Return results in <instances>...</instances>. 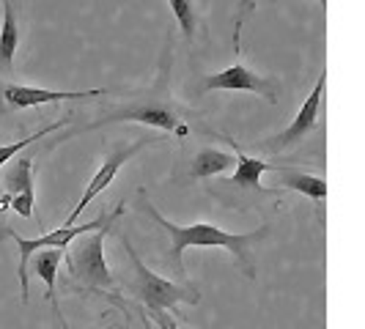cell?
<instances>
[{
	"mask_svg": "<svg viewBox=\"0 0 365 329\" xmlns=\"http://www.w3.org/2000/svg\"><path fill=\"white\" fill-rule=\"evenodd\" d=\"M121 209H124V203L118 206V209H113V212H102L99 217L88 219L86 225H61L58 231H50V234H44V236L38 239H28V236H19L14 234L11 228L6 231V236H11L17 241L19 247V288H22V302L28 305V296H31V283H28V263H31V258L36 256L38 250H69V244H72L74 239L86 236L88 231H99V228H105L108 222H115V219L121 217Z\"/></svg>",
	"mask_w": 365,
	"mask_h": 329,
	"instance_id": "4",
	"label": "cell"
},
{
	"mask_svg": "<svg viewBox=\"0 0 365 329\" xmlns=\"http://www.w3.org/2000/svg\"><path fill=\"white\" fill-rule=\"evenodd\" d=\"M154 321H157L163 329H182L173 318H170V315H168V313H154Z\"/></svg>",
	"mask_w": 365,
	"mask_h": 329,
	"instance_id": "19",
	"label": "cell"
},
{
	"mask_svg": "<svg viewBox=\"0 0 365 329\" xmlns=\"http://www.w3.org/2000/svg\"><path fill=\"white\" fill-rule=\"evenodd\" d=\"M201 91H253V93H261L269 102H277L274 99L272 80L269 77H261V74H253L247 66H242V63H234V66H228V69H222L217 74H209L203 80Z\"/></svg>",
	"mask_w": 365,
	"mask_h": 329,
	"instance_id": "8",
	"label": "cell"
},
{
	"mask_svg": "<svg viewBox=\"0 0 365 329\" xmlns=\"http://www.w3.org/2000/svg\"><path fill=\"white\" fill-rule=\"evenodd\" d=\"M66 258V253L63 250H41V253H36V256L31 258V269L38 274V280L47 286V302L53 305V313L55 318L63 324V329H69V324H66V318H63V313H61V308H58V296H55V274H58V266H61V261Z\"/></svg>",
	"mask_w": 365,
	"mask_h": 329,
	"instance_id": "10",
	"label": "cell"
},
{
	"mask_svg": "<svg viewBox=\"0 0 365 329\" xmlns=\"http://www.w3.org/2000/svg\"><path fill=\"white\" fill-rule=\"evenodd\" d=\"M118 121H140V124H148V127H157L163 132H170L176 137H187L190 135V127L182 118V113L173 108V102H168L165 93H151L146 99H135V102H127L121 108L108 110L99 121H93L91 127L86 129H99L105 124H118Z\"/></svg>",
	"mask_w": 365,
	"mask_h": 329,
	"instance_id": "5",
	"label": "cell"
},
{
	"mask_svg": "<svg viewBox=\"0 0 365 329\" xmlns=\"http://www.w3.org/2000/svg\"><path fill=\"white\" fill-rule=\"evenodd\" d=\"M228 143L237 148V173L228 179V187H245V189H261L264 184H261V176L264 173H272V167L274 164H267V162H261V160H256V157H247L242 148H239V143H234L231 137H228Z\"/></svg>",
	"mask_w": 365,
	"mask_h": 329,
	"instance_id": "13",
	"label": "cell"
},
{
	"mask_svg": "<svg viewBox=\"0 0 365 329\" xmlns=\"http://www.w3.org/2000/svg\"><path fill=\"white\" fill-rule=\"evenodd\" d=\"M19 47V28L17 14H14V3L3 0V28H0V72H11L14 66V55Z\"/></svg>",
	"mask_w": 365,
	"mask_h": 329,
	"instance_id": "14",
	"label": "cell"
},
{
	"mask_svg": "<svg viewBox=\"0 0 365 329\" xmlns=\"http://www.w3.org/2000/svg\"><path fill=\"white\" fill-rule=\"evenodd\" d=\"M319 3H322V6H327V0H319Z\"/></svg>",
	"mask_w": 365,
	"mask_h": 329,
	"instance_id": "21",
	"label": "cell"
},
{
	"mask_svg": "<svg viewBox=\"0 0 365 329\" xmlns=\"http://www.w3.org/2000/svg\"><path fill=\"white\" fill-rule=\"evenodd\" d=\"M231 164H237L234 154L217 151V148H201L195 154V162H192V176L195 179H212V176H220L222 170H228Z\"/></svg>",
	"mask_w": 365,
	"mask_h": 329,
	"instance_id": "15",
	"label": "cell"
},
{
	"mask_svg": "<svg viewBox=\"0 0 365 329\" xmlns=\"http://www.w3.org/2000/svg\"><path fill=\"white\" fill-rule=\"evenodd\" d=\"M110 228H113V222H108L105 228H99L93 234L74 239L66 250V266H69L72 280L77 283V286H72V291L99 293L110 302H115L121 310H127L118 291H115V277L105 261V239H108Z\"/></svg>",
	"mask_w": 365,
	"mask_h": 329,
	"instance_id": "2",
	"label": "cell"
},
{
	"mask_svg": "<svg viewBox=\"0 0 365 329\" xmlns=\"http://www.w3.org/2000/svg\"><path fill=\"white\" fill-rule=\"evenodd\" d=\"M66 124V121H53L50 127H44V129H38V132H34L31 137H25V140H19V143H9V146H0V167L9 162L14 154H19L25 146H31V143H36V140H41L44 135H50V132H55V129H61Z\"/></svg>",
	"mask_w": 365,
	"mask_h": 329,
	"instance_id": "17",
	"label": "cell"
},
{
	"mask_svg": "<svg viewBox=\"0 0 365 329\" xmlns=\"http://www.w3.org/2000/svg\"><path fill=\"white\" fill-rule=\"evenodd\" d=\"M108 88H93V91H47V88H31V85H6L3 99L9 108H36L47 102H66V99H93L105 96Z\"/></svg>",
	"mask_w": 365,
	"mask_h": 329,
	"instance_id": "9",
	"label": "cell"
},
{
	"mask_svg": "<svg viewBox=\"0 0 365 329\" xmlns=\"http://www.w3.org/2000/svg\"><path fill=\"white\" fill-rule=\"evenodd\" d=\"M170 3V11L179 22L182 33L187 41L195 38V31H198V11H195V0H168Z\"/></svg>",
	"mask_w": 365,
	"mask_h": 329,
	"instance_id": "16",
	"label": "cell"
},
{
	"mask_svg": "<svg viewBox=\"0 0 365 329\" xmlns=\"http://www.w3.org/2000/svg\"><path fill=\"white\" fill-rule=\"evenodd\" d=\"M25 195H36L34 192V162L28 157L14 160L11 167L3 176V198H0V212L9 206L14 198H25Z\"/></svg>",
	"mask_w": 365,
	"mask_h": 329,
	"instance_id": "11",
	"label": "cell"
},
{
	"mask_svg": "<svg viewBox=\"0 0 365 329\" xmlns=\"http://www.w3.org/2000/svg\"><path fill=\"white\" fill-rule=\"evenodd\" d=\"M253 9V0H239L237 3V19H234V53H239V33H242V25Z\"/></svg>",
	"mask_w": 365,
	"mask_h": 329,
	"instance_id": "18",
	"label": "cell"
},
{
	"mask_svg": "<svg viewBox=\"0 0 365 329\" xmlns=\"http://www.w3.org/2000/svg\"><path fill=\"white\" fill-rule=\"evenodd\" d=\"M121 247L127 250V258L129 263H132L129 291H132L135 299H140L146 305L148 310H151V315L154 313H170V310L176 313L179 305H198L201 302L198 288L184 286V283H173V280H165V277L151 272L127 236H121Z\"/></svg>",
	"mask_w": 365,
	"mask_h": 329,
	"instance_id": "3",
	"label": "cell"
},
{
	"mask_svg": "<svg viewBox=\"0 0 365 329\" xmlns=\"http://www.w3.org/2000/svg\"><path fill=\"white\" fill-rule=\"evenodd\" d=\"M138 203H140V212H143V214H148L163 231H168V236H170L168 263L173 266V272L179 274V277H184V272H187L182 256H184V250H190V247H222V250H228L231 256L237 258L242 272L247 274L250 280L256 277V266H253V258H250V244L267 236V234H269V225H261L258 231H250V234H228V231H222V228L212 225V222L176 225V222L165 219L163 214L157 212V206L148 201L146 189L138 192Z\"/></svg>",
	"mask_w": 365,
	"mask_h": 329,
	"instance_id": "1",
	"label": "cell"
},
{
	"mask_svg": "<svg viewBox=\"0 0 365 329\" xmlns=\"http://www.w3.org/2000/svg\"><path fill=\"white\" fill-rule=\"evenodd\" d=\"M6 231H9V228H3V225H0V239L6 236Z\"/></svg>",
	"mask_w": 365,
	"mask_h": 329,
	"instance_id": "20",
	"label": "cell"
},
{
	"mask_svg": "<svg viewBox=\"0 0 365 329\" xmlns=\"http://www.w3.org/2000/svg\"><path fill=\"white\" fill-rule=\"evenodd\" d=\"M148 140L146 137H140L138 143H132V146H127V143H115L113 146V151H110V157L105 160V162L99 164V170L91 176V182L86 184V192L80 195V201H77V206L72 209V214L66 217V222L63 225H77V219H80V214L86 212V206L93 201V198H99L105 189H108L110 184H113V179H115V173L121 170V164L129 162L140 148L146 146Z\"/></svg>",
	"mask_w": 365,
	"mask_h": 329,
	"instance_id": "6",
	"label": "cell"
},
{
	"mask_svg": "<svg viewBox=\"0 0 365 329\" xmlns=\"http://www.w3.org/2000/svg\"><path fill=\"white\" fill-rule=\"evenodd\" d=\"M272 173L280 179V187L286 189H294V192H302L305 198L322 203L327 198V182L319 179V176H311V173H302V170H294V167H277L274 164Z\"/></svg>",
	"mask_w": 365,
	"mask_h": 329,
	"instance_id": "12",
	"label": "cell"
},
{
	"mask_svg": "<svg viewBox=\"0 0 365 329\" xmlns=\"http://www.w3.org/2000/svg\"><path fill=\"white\" fill-rule=\"evenodd\" d=\"M324 83H327V69H322L319 80H316V85H313L311 96L302 102V108L297 110V115H294L292 124L283 129L280 135H272V137H267V140H258L256 146L267 148V151H283V148L299 143V140H302V137L316 127L319 108H322V96H324Z\"/></svg>",
	"mask_w": 365,
	"mask_h": 329,
	"instance_id": "7",
	"label": "cell"
}]
</instances>
